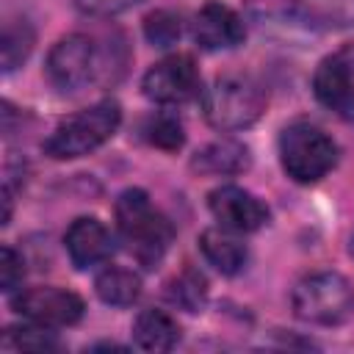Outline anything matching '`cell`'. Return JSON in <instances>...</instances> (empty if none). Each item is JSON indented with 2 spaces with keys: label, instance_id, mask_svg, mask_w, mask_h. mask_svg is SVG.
<instances>
[{
  "label": "cell",
  "instance_id": "1",
  "mask_svg": "<svg viewBox=\"0 0 354 354\" xmlns=\"http://www.w3.org/2000/svg\"><path fill=\"white\" fill-rule=\"evenodd\" d=\"M116 224H119L122 241L127 243L130 254L144 268H155L169 252V243L174 238V227L149 202V196L141 188H127L119 194Z\"/></svg>",
  "mask_w": 354,
  "mask_h": 354
},
{
  "label": "cell",
  "instance_id": "2",
  "mask_svg": "<svg viewBox=\"0 0 354 354\" xmlns=\"http://www.w3.org/2000/svg\"><path fill=\"white\" fill-rule=\"evenodd\" d=\"M202 111L210 127L221 133L243 130L266 111V91L249 75H221L202 94Z\"/></svg>",
  "mask_w": 354,
  "mask_h": 354
},
{
  "label": "cell",
  "instance_id": "3",
  "mask_svg": "<svg viewBox=\"0 0 354 354\" xmlns=\"http://www.w3.org/2000/svg\"><path fill=\"white\" fill-rule=\"evenodd\" d=\"M290 304L307 324L337 326L354 315V285L337 271H315L296 282Z\"/></svg>",
  "mask_w": 354,
  "mask_h": 354
},
{
  "label": "cell",
  "instance_id": "4",
  "mask_svg": "<svg viewBox=\"0 0 354 354\" xmlns=\"http://www.w3.org/2000/svg\"><path fill=\"white\" fill-rule=\"evenodd\" d=\"M122 122V108L113 100H102L88 105L86 111L64 119L53 136L44 141V152L55 160H72L94 152L102 147L119 127Z\"/></svg>",
  "mask_w": 354,
  "mask_h": 354
},
{
  "label": "cell",
  "instance_id": "5",
  "mask_svg": "<svg viewBox=\"0 0 354 354\" xmlns=\"http://www.w3.org/2000/svg\"><path fill=\"white\" fill-rule=\"evenodd\" d=\"M279 160L290 180L307 185L337 163V144L310 122H293L279 136Z\"/></svg>",
  "mask_w": 354,
  "mask_h": 354
},
{
  "label": "cell",
  "instance_id": "6",
  "mask_svg": "<svg viewBox=\"0 0 354 354\" xmlns=\"http://www.w3.org/2000/svg\"><path fill=\"white\" fill-rule=\"evenodd\" d=\"M97 69H100L97 44L83 33H69L61 41H55L44 66L47 80L58 91H80L94 80Z\"/></svg>",
  "mask_w": 354,
  "mask_h": 354
},
{
  "label": "cell",
  "instance_id": "7",
  "mask_svg": "<svg viewBox=\"0 0 354 354\" xmlns=\"http://www.w3.org/2000/svg\"><path fill=\"white\" fill-rule=\"evenodd\" d=\"M144 97L158 105H183L199 94V69L191 55H166L147 69L141 80Z\"/></svg>",
  "mask_w": 354,
  "mask_h": 354
},
{
  "label": "cell",
  "instance_id": "8",
  "mask_svg": "<svg viewBox=\"0 0 354 354\" xmlns=\"http://www.w3.org/2000/svg\"><path fill=\"white\" fill-rule=\"evenodd\" d=\"M11 307L33 324L50 326V329H61V326H72L80 321L83 315V299L66 288H28L19 290L17 296H11Z\"/></svg>",
  "mask_w": 354,
  "mask_h": 354
},
{
  "label": "cell",
  "instance_id": "9",
  "mask_svg": "<svg viewBox=\"0 0 354 354\" xmlns=\"http://www.w3.org/2000/svg\"><path fill=\"white\" fill-rule=\"evenodd\" d=\"M315 100L343 119H354V44L324 58L313 75Z\"/></svg>",
  "mask_w": 354,
  "mask_h": 354
},
{
  "label": "cell",
  "instance_id": "10",
  "mask_svg": "<svg viewBox=\"0 0 354 354\" xmlns=\"http://www.w3.org/2000/svg\"><path fill=\"white\" fill-rule=\"evenodd\" d=\"M207 207L216 221L232 232H254L268 221V207L241 185H218L207 194Z\"/></svg>",
  "mask_w": 354,
  "mask_h": 354
},
{
  "label": "cell",
  "instance_id": "11",
  "mask_svg": "<svg viewBox=\"0 0 354 354\" xmlns=\"http://www.w3.org/2000/svg\"><path fill=\"white\" fill-rule=\"evenodd\" d=\"M191 33H194V41L202 47V50H230V47H238L246 36L243 30V22L241 17L218 3V0H207L196 17H194V25H191Z\"/></svg>",
  "mask_w": 354,
  "mask_h": 354
},
{
  "label": "cell",
  "instance_id": "12",
  "mask_svg": "<svg viewBox=\"0 0 354 354\" xmlns=\"http://www.w3.org/2000/svg\"><path fill=\"white\" fill-rule=\"evenodd\" d=\"M64 243H66V254H69L72 266L80 271L105 263L113 252V238H111L108 227L94 216L75 218L64 235Z\"/></svg>",
  "mask_w": 354,
  "mask_h": 354
},
{
  "label": "cell",
  "instance_id": "13",
  "mask_svg": "<svg viewBox=\"0 0 354 354\" xmlns=\"http://www.w3.org/2000/svg\"><path fill=\"white\" fill-rule=\"evenodd\" d=\"M199 249H202L205 260H207L216 271H221V274H227V277L238 274V271L246 266V257H249L246 246H243V243L235 238V232L227 230V227H210V230H205V232L199 235Z\"/></svg>",
  "mask_w": 354,
  "mask_h": 354
},
{
  "label": "cell",
  "instance_id": "14",
  "mask_svg": "<svg viewBox=\"0 0 354 354\" xmlns=\"http://www.w3.org/2000/svg\"><path fill=\"white\" fill-rule=\"evenodd\" d=\"M180 340L177 321L163 310H141L133 321V343L144 351H171Z\"/></svg>",
  "mask_w": 354,
  "mask_h": 354
},
{
  "label": "cell",
  "instance_id": "15",
  "mask_svg": "<svg viewBox=\"0 0 354 354\" xmlns=\"http://www.w3.org/2000/svg\"><path fill=\"white\" fill-rule=\"evenodd\" d=\"M191 166L202 174H238V171L249 169V149L238 141L221 138V141L202 147L194 155Z\"/></svg>",
  "mask_w": 354,
  "mask_h": 354
},
{
  "label": "cell",
  "instance_id": "16",
  "mask_svg": "<svg viewBox=\"0 0 354 354\" xmlns=\"http://www.w3.org/2000/svg\"><path fill=\"white\" fill-rule=\"evenodd\" d=\"M94 290L105 304L113 307H127L141 296V277L130 268L122 266H108L97 274L94 279Z\"/></svg>",
  "mask_w": 354,
  "mask_h": 354
},
{
  "label": "cell",
  "instance_id": "17",
  "mask_svg": "<svg viewBox=\"0 0 354 354\" xmlns=\"http://www.w3.org/2000/svg\"><path fill=\"white\" fill-rule=\"evenodd\" d=\"M166 296H169L171 304L183 307L188 313H199L205 299H207V282L199 271L185 268V271H180L177 277H171L166 282Z\"/></svg>",
  "mask_w": 354,
  "mask_h": 354
},
{
  "label": "cell",
  "instance_id": "18",
  "mask_svg": "<svg viewBox=\"0 0 354 354\" xmlns=\"http://www.w3.org/2000/svg\"><path fill=\"white\" fill-rule=\"evenodd\" d=\"M33 47V30L25 19H11L3 28L0 39V55H3V72H14Z\"/></svg>",
  "mask_w": 354,
  "mask_h": 354
},
{
  "label": "cell",
  "instance_id": "19",
  "mask_svg": "<svg viewBox=\"0 0 354 354\" xmlns=\"http://www.w3.org/2000/svg\"><path fill=\"white\" fill-rule=\"evenodd\" d=\"M3 346L17 348V351H53L58 348V337L50 326L28 321L22 326H8L3 335Z\"/></svg>",
  "mask_w": 354,
  "mask_h": 354
},
{
  "label": "cell",
  "instance_id": "20",
  "mask_svg": "<svg viewBox=\"0 0 354 354\" xmlns=\"http://www.w3.org/2000/svg\"><path fill=\"white\" fill-rule=\"evenodd\" d=\"M144 36L152 47H171L183 36V19L180 14L169 8H158L144 19Z\"/></svg>",
  "mask_w": 354,
  "mask_h": 354
},
{
  "label": "cell",
  "instance_id": "21",
  "mask_svg": "<svg viewBox=\"0 0 354 354\" xmlns=\"http://www.w3.org/2000/svg\"><path fill=\"white\" fill-rule=\"evenodd\" d=\"M144 136H147V141H149L152 147H158V149H169V152L180 149L183 141H185L183 124H180L174 116H169V113H158V116H152V119L144 124Z\"/></svg>",
  "mask_w": 354,
  "mask_h": 354
},
{
  "label": "cell",
  "instance_id": "22",
  "mask_svg": "<svg viewBox=\"0 0 354 354\" xmlns=\"http://www.w3.org/2000/svg\"><path fill=\"white\" fill-rule=\"evenodd\" d=\"M25 279V260L17 249L3 246L0 249V288L3 293H14Z\"/></svg>",
  "mask_w": 354,
  "mask_h": 354
},
{
  "label": "cell",
  "instance_id": "23",
  "mask_svg": "<svg viewBox=\"0 0 354 354\" xmlns=\"http://www.w3.org/2000/svg\"><path fill=\"white\" fill-rule=\"evenodd\" d=\"M138 3L141 0H75V8L86 17H113V14H122Z\"/></svg>",
  "mask_w": 354,
  "mask_h": 354
},
{
  "label": "cell",
  "instance_id": "24",
  "mask_svg": "<svg viewBox=\"0 0 354 354\" xmlns=\"http://www.w3.org/2000/svg\"><path fill=\"white\" fill-rule=\"evenodd\" d=\"M348 249H351V257H354V235H351V246Z\"/></svg>",
  "mask_w": 354,
  "mask_h": 354
}]
</instances>
